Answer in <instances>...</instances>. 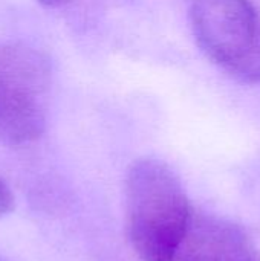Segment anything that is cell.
I'll use <instances>...</instances> for the list:
<instances>
[{
  "mask_svg": "<svg viewBox=\"0 0 260 261\" xmlns=\"http://www.w3.org/2000/svg\"><path fill=\"white\" fill-rule=\"evenodd\" d=\"M126 223L141 261H173L193 211L179 176L161 159L141 158L126 176Z\"/></svg>",
  "mask_w": 260,
  "mask_h": 261,
  "instance_id": "6da1fadb",
  "label": "cell"
},
{
  "mask_svg": "<svg viewBox=\"0 0 260 261\" xmlns=\"http://www.w3.org/2000/svg\"><path fill=\"white\" fill-rule=\"evenodd\" d=\"M0 261H5V260H3V258H2V257H0Z\"/></svg>",
  "mask_w": 260,
  "mask_h": 261,
  "instance_id": "52a82bcc",
  "label": "cell"
},
{
  "mask_svg": "<svg viewBox=\"0 0 260 261\" xmlns=\"http://www.w3.org/2000/svg\"><path fill=\"white\" fill-rule=\"evenodd\" d=\"M51 66L29 44L0 41V142L23 147L48 125Z\"/></svg>",
  "mask_w": 260,
  "mask_h": 261,
  "instance_id": "7a4b0ae2",
  "label": "cell"
},
{
  "mask_svg": "<svg viewBox=\"0 0 260 261\" xmlns=\"http://www.w3.org/2000/svg\"><path fill=\"white\" fill-rule=\"evenodd\" d=\"M14 210V196L8 185L0 180V219L9 214Z\"/></svg>",
  "mask_w": 260,
  "mask_h": 261,
  "instance_id": "5b68a950",
  "label": "cell"
},
{
  "mask_svg": "<svg viewBox=\"0 0 260 261\" xmlns=\"http://www.w3.org/2000/svg\"><path fill=\"white\" fill-rule=\"evenodd\" d=\"M190 26L201 50L244 83H260V14L251 0H193Z\"/></svg>",
  "mask_w": 260,
  "mask_h": 261,
  "instance_id": "3957f363",
  "label": "cell"
},
{
  "mask_svg": "<svg viewBox=\"0 0 260 261\" xmlns=\"http://www.w3.org/2000/svg\"><path fill=\"white\" fill-rule=\"evenodd\" d=\"M37 2L41 3V5L46 6V8H60V6L67 5L70 0H37Z\"/></svg>",
  "mask_w": 260,
  "mask_h": 261,
  "instance_id": "8992f818",
  "label": "cell"
},
{
  "mask_svg": "<svg viewBox=\"0 0 260 261\" xmlns=\"http://www.w3.org/2000/svg\"><path fill=\"white\" fill-rule=\"evenodd\" d=\"M173 261H251V246L236 225L193 214Z\"/></svg>",
  "mask_w": 260,
  "mask_h": 261,
  "instance_id": "277c9868",
  "label": "cell"
}]
</instances>
